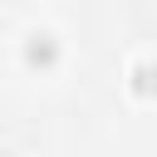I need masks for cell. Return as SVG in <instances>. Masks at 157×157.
Returning a JSON list of instances; mask_svg holds the SVG:
<instances>
[{"mask_svg": "<svg viewBox=\"0 0 157 157\" xmlns=\"http://www.w3.org/2000/svg\"><path fill=\"white\" fill-rule=\"evenodd\" d=\"M128 88H132L137 98H157V64H152V59H137V64L128 69Z\"/></svg>", "mask_w": 157, "mask_h": 157, "instance_id": "7a4b0ae2", "label": "cell"}, {"mask_svg": "<svg viewBox=\"0 0 157 157\" xmlns=\"http://www.w3.org/2000/svg\"><path fill=\"white\" fill-rule=\"evenodd\" d=\"M59 39L49 34V29H34V34H25V49H20V59H25V69H34V74H49L54 64H59Z\"/></svg>", "mask_w": 157, "mask_h": 157, "instance_id": "6da1fadb", "label": "cell"}]
</instances>
